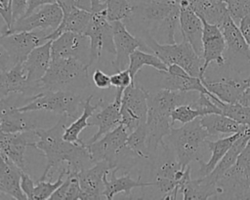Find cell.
Here are the masks:
<instances>
[{
    "instance_id": "obj_5",
    "label": "cell",
    "mask_w": 250,
    "mask_h": 200,
    "mask_svg": "<svg viewBox=\"0 0 250 200\" xmlns=\"http://www.w3.org/2000/svg\"><path fill=\"white\" fill-rule=\"evenodd\" d=\"M146 44L167 65L178 64L191 76L199 77L200 79L204 77L201 73L203 59L186 38L182 37L181 43L163 44L159 43L151 35H147Z\"/></svg>"
},
{
    "instance_id": "obj_29",
    "label": "cell",
    "mask_w": 250,
    "mask_h": 200,
    "mask_svg": "<svg viewBox=\"0 0 250 200\" xmlns=\"http://www.w3.org/2000/svg\"><path fill=\"white\" fill-rule=\"evenodd\" d=\"M240 132L229 135V137H226V138L218 139L217 140H206L205 144L208 146L209 150L211 151V157L207 162H204L203 160H200L198 162V164H199L198 174L200 177H204V176L210 174L215 169L217 164L221 161V159L225 156L227 151L230 148L232 143L238 138Z\"/></svg>"
},
{
    "instance_id": "obj_37",
    "label": "cell",
    "mask_w": 250,
    "mask_h": 200,
    "mask_svg": "<svg viewBox=\"0 0 250 200\" xmlns=\"http://www.w3.org/2000/svg\"><path fill=\"white\" fill-rule=\"evenodd\" d=\"M59 176L56 181L45 180H39L35 182V188H34V199H50L51 195L56 191V189L64 181L65 178L70 172L67 165L63 168H61L59 170Z\"/></svg>"
},
{
    "instance_id": "obj_4",
    "label": "cell",
    "mask_w": 250,
    "mask_h": 200,
    "mask_svg": "<svg viewBox=\"0 0 250 200\" xmlns=\"http://www.w3.org/2000/svg\"><path fill=\"white\" fill-rule=\"evenodd\" d=\"M50 30L14 32L0 37V71L23 62L36 47L49 41Z\"/></svg>"
},
{
    "instance_id": "obj_42",
    "label": "cell",
    "mask_w": 250,
    "mask_h": 200,
    "mask_svg": "<svg viewBox=\"0 0 250 200\" xmlns=\"http://www.w3.org/2000/svg\"><path fill=\"white\" fill-rule=\"evenodd\" d=\"M110 80L111 85L117 89H125L134 83V79L128 68L121 71H116L110 76Z\"/></svg>"
},
{
    "instance_id": "obj_38",
    "label": "cell",
    "mask_w": 250,
    "mask_h": 200,
    "mask_svg": "<svg viewBox=\"0 0 250 200\" xmlns=\"http://www.w3.org/2000/svg\"><path fill=\"white\" fill-rule=\"evenodd\" d=\"M107 20L112 22L131 19L134 15V5L129 0H104Z\"/></svg>"
},
{
    "instance_id": "obj_8",
    "label": "cell",
    "mask_w": 250,
    "mask_h": 200,
    "mask_svg": "<svg viewBox=\"0 0 250 200\" xmlns=\"http://www.w3.org/2000/svg\"><path fill=\"white\" fill-rule=\"evenodd\" d=\"M129 132L123 124L118 125L98 140L86 143L90 156L94 163L106 161L112 169L120 168L119 162L128 154H134L127 147V138Z\"/></svg>"
},
{
    "instance_id": "obj_47",
    "label": "cell",
    "mask_w": 250,
    "mask_h": 200,
    "mask_svg": "<svg viewBox=\"0 0 250 200\" xmlns=\"http://www.w3.org/2000/svg\"><path fill=\"white\" fill-rule=\"evenodd\" d=\"M238 26L242 32V35L244 36L247 44L250 46V16H247L243 18L239 23Z\"/></svg>"
},
{
    "instance_id": "obj_49",
    "label": "cell",
    "mask_w": 250,
    "mask_h": 200,
    "mask_svg": "<svg viewBox=\"0 0 250 200\" xmlns=\"http://www.w3.org/2000/svg\"><path fill=\"white\" fill-rule=\"evenodd\" d=\"M249 76H250V74H249ZM237 102H239L240 104L250 108V83H249L248 87L243 91V93L240 96Z\"/></svg>"
},
{
    "instance_id": "obj_23",
    "label": "cell",
    "mask_w": 250,
    "mask_h": 200,
    "mask_svg": "<svg viewBox=\"0 0 250 200\" xmlns=\"http://www.w3.org/2000/svg\"><path fill=\"white\" fill-rule=\"evenodd\" d=\"M179 25L182 37L186 38L191 44L195 52L202 57L203 22L191 6L181 8Z\"/></svg>"
},
{
    "instance_id": "obj_36",
    "label": "cell",
    "mask_w": 250,
    "mask_h": 200,
    "mask_svg": "<svg viewBox=\"0 0 250 200\" xmlns=\"http://www.w3.org/2000/svg\"><path fill=\"white\" fill-rule=\"evenodd\" d=\"M213 101L218 105V107L221 109L222 114L237 121L238 123L242 125H249L250 126V108L240 104L239 102H225L218 99L215 95L211 93L209 96Z\"/></svg>"
},
{
    "instance_id": "obj_32",
    "label": "cell",
    "mask_w": 250,
    "mask_h": 200,
    "mask_svg": "<svg viewBox=\"0 0 250 200\" xmlns=\"http://www.w3.org/2000/svg\"><path fill=\"white\" fill-rule=\"evenodd\" d=\"M218 184L210 181L206 176L195 180H189L180 188L184 200L190 199H208L217 197Z\"/></svg>"
},
{
    "instance_id": "obj_48",
    "label": "cell",
    "mask_w": 250,
    "mask_h": 200,
    "mask_svg": "<svg viewBox=\"0 0 250 200\" xmlns=\"http://www.w3.org/2000/svg\"><path fill=\"white\" fill-rule=\"evenodd\" d=\"M53 3H57V0H30L28 9H27V11H26L24 16L31 14L35 9H37V8L43 6V5L53 4Z\"/></svg>"
},
{
    "instance_id": "obj_14",
    "label": "cell",
    "mask_w": 250,
    "mask_h": 200,
    "mask_svg": "<svg viewBox=\"0 0 250 200\" xmlns=\"http://www.w3.org/2000/svg\"><path fill=\"white\" fill-rule=\"evenodd\" d=\"M134 16L145 21L154 22L160 27L166 20L175 16H180L181 7L174 0H137L133 3Z\"/></svg>"
},
{
    "instance_id": "obj_13",
    "label": "cell",
    "mask_w": 250,
    "mask_h": 200,
    "mask_svg": "<svg viewBox=\"0 0 250 200\" xmlns=\"http://www.w3.org/2000/svg\"><path fill=\"white\" fill-rule=\"evenodd\" d=\"M111 24L115 46V59L112 61V66L115 71H121L129 66L131 54L137 49L146 51L147 45L132 35L122 20L112 21Z\"/></svg>"
},
{
    "instance_id": "obj_19",
    "label": "cell",
    "mask_w": 250,
    "mask_h": 200,
    "mask_svg": "<svg viewBox=\"0 0 250 200\" xmlns=\"http://www.w3.org/2000/svg\"><path fill=\"white\" fill-rule=\"evenodd\" d=\"M124 89H117L115 98L112 102L104 107L101 111L92 115V121L89 122V126H97L98 132L90 138L86 143H92L102 138L109 131L116 128L121 124V101Z\"/></svg>"
},
{
    "instance_id": "obj_41",
    "label": "cell",
    "mask_w": 250,
    "mask_h": 200,
    "mask_svg": "<svg viewBox=\"0 0 250 200\" xmlns=\"http://www.w3.org/2000/svg\"><path fill=\"white\" fill-rule=\"evenodd\" d=\"M57 4L62 10L63 15L71 12L74 9H81L89 12L92 10L91 0H57Z\"/></svg>"
},
{
    "instance_id": "obj_35",
    "label": "cell",
    "mask_w": 250,
    "mask_h": 200,
    "mask_svg": "<svg viewBox=\"0 0 250 200\" xmlns=\"http://www.w3.org/2000/svg\"><path fill=\"white\" fill-rule=\"evenodd\" d=\"M127 147L138 158L149 159L150 152L147 142V128L146 124L140 125L138 128L129 133L127 138Z\"/></svg>"
},
{
    "instance_id": "obj_50",
    "label": "cell",
    "mask_w": 250,
    "mask_h": 200,
    "mask_svg": "<svg viewBox=\"0 0 250 200\" xmlns=\"http://www.w3.org/2000/svg\"><path fill=\"white\" fill-rule=\"evenodd\" d=\"M174 1H176V2H178L179 3V5H180V2L182 1V0H174Z\"/></svg>"
},
{
    "instance_id": "obj_39",
    "label": "cell",
    "mask_w": 250,
    "mask_h": 200,
    "mask_svg": "<svg viewBox=\"0 0 250 200\" xmlns=\"http://www.w3.org/2000/svg\"><path fill=\"white\" fill-rule=\"evenodd\" d=\"M202 116H204V114L199 109L194 107L191 104V102L178 106L171 113V119H172L173 125L175 122L186 124Z\"/></svg>"
},
{
    "instance_id": "obj_45",
    "label": "cell",
    "mask_w": 250,
    "mask_h": 200,
    "mask_svg": "<svg viewBox=\"0 0 250 200\" xmlns=\"http://www.w3.org/2000/svg\"><path fill=\"white\" fill-rule=\"evenodd\" d=\"M21 186L27 197V199H34V188H35V181L31 179V177L25 172L22 171L21 173Z\"/></svg>"
},
{
    "instance_id": "obj_7",
    "label": "cell",
    "mask_w": 250,
    "mask_h": 200,
    "mask_svg": "<svg viewBox=\"0 0 250 200\" xmlns=\"http://www.w3.org/2000/svg\"><path fill=\"white\" fill-rule=\"evenodd\" d=\"M81 96L67 91H43L33 96V99L21 105L16 106L21 112L51 111L60 115H67L69 118H76L79 108L83 104Z\"/></svg>"
},
{
    "instance_id": "obj_16",
    "label": "cell",
    "mask_w": 250,
    "mask_h": 200,
    "mask_svg": "<svg viewBox=\"0 0 250 200\" xmlns=\"http://www.w3.org/2000/svg\"><path fill=\"white\" fill-rule=\"evenodd\" d=\"M203 22V33H202V76L211 62H216L219 66H223L226 63V58L224 53L227 49V44L222 33L221 28L216 25L209 23L205 20L201 19Z\"/></svg>"
},
{
    "instance_id": "obj_18",
    "label": "cell",
    "mask_w": 250,
    "mask_h": 200,
    "mask_svg": "<svg viewBox=\"0 0 250 200\" xmlns=\"http://www.w3.org/2000/svg\"><path fill=\"white\" fill-rule=\"evenodd\" d=\"M52 41L53 40H49L46 43L36 47L23 61L27 81L33 87L35 95L39 93L38 82L46 74L51 63Z\"/></svg>"
},
{
    "instance_id": "obj_30",
    "label": "cell",
    "mask_w": 250,
    "mask_h": 200,
    "mask_svg": "<svg viewBox=\"0 0 250 200\" xmlns=\"http://www.w3.org/2000/svg\"><path fill=\"white\" fill-rule=\"evenodd\" d=\"M92 13L89 11L74 9L71 12L64 14L59 27L49 34V40H54L62 33L66 31L84 33L90 24Z\"/></svg>"
},
{
    "instance_id": "obj_33",
    "label": "cell",
    "mask_w": 250,
    "mask_h": 200,
    "mask_svg": "<svg viewBox=\"0 0 250 200\" xmlns=\"http://www.w3.org/2000/svg\"><path fill=\"white\" fill-rule=\"evenodd\" d=\"M92 99H93V95H90L83 103V111L81 115L78 118H76L75 121H73L68 127L65 128V131L63 133V139L65 140L71 141V142H78L80 140L79 135L86 127L89 126V122H88L89 118L92 117L93 113L104 102V100L100 99L97 103L92 104L91 102Z\"/></svg>"
},
{
    "instance_id": "obj_22",
    "label": "cell",
    "mask_w": 250,
    "mask_h": 200,
    "mask_svg": "<svg viewBox=\"0 0 250 200\" xmlns=\"http://www.w3.org/2000/svg\"><path fill=\"white\" fill-rule=\"evenodd\" d=\"M0 191L10 195L14 199L24 200L27 199L23 193L21 180V173L23 170L19 168L14 162H12L6 155L0 153Z\"/></svg>"
},
{
    "instance_id": "obj_31",
    "label": "cell",
    "mask_w": 250,
    "mask_h": 200,
    "mask_svg": "<svg viewBox=\"0 0 250 200\" xmlns=\"http://www.w3.org/2000/svg\"><path fill=\"white\" fill-rule=\"evenodd\" d=\"M200 122L210 136H218L220 134L232 135L240 132L246 126L222 113H210L204 115L200 117Z\"/></svg>"
},
{
    "instance_id": "obj_27",
    "label": "cell",
    "mask_w": 250,
    "mask_h": 200,
    "mask_svg": "<svg viewBox=\"0 0 250 200\" xmlns=\"http://www.w3.org/2000/svg\"><path fill=\"white\" fill-rule=\"evenodd\" d=\"M118 171V168H114L110 171V180H107V175L104 176V196L105 199H112L115 194L123 192L125 195L129 196L131 190L136 187L144 186H154V182H144L141 180V176L138 180H133L129 174H125L122 177H116L115 174Z\"/></svg>"
},
{
    "instance_id": "obj_11",
    "label": "cell",
    "mask_w": 250,
    "mask_h": 200,
    "mask_svg": "<svg viewBox=\"0 0 250 200\" xmlns=\"http://www.w3.org/2000/svg\"><path fill=\"white\" fill-rule=\"evenodd\" d=\"M148 112L147 92L134 83L124 89L121 101V124L130 133L146 124Z\"/></svg>"
},
{
    "instance_id": "obj_9",
    "label": "cell",
    "mask_w": 250,
    "mask_h": 200,
    "mask_svg": "<svg viewBox=\"0 0 250 200\" xmlns=\"http://www.w3.org/2000/svg\"><path fill=\"white\" fill-rule=\"evenodd\" d=\"M84 34L90 39V66L100 60L103 51L115 55L112 24L107 20L105 10L92 13L90 24Z\"/></svg>"
},
{
    "instance_id": "obj_34",
    "label": "cell",
    "mask_w": 250,
    "mask_h": 200,
    "mask_svg": "<svg viewBox=\"0 0 250 200\" xmlns=\"http://www.w3.org/2000/svg\"><path fill=\"white\" fill-rule=\"evenodd\" d=\"M145 65L151 66L158 71H167L168 69V65L163 62L155 54L147 53L142 49L135 50L130 56V62L128 66L133 79H135L138 71Z\"/></svg>"
},
{
    "instance_id": "obj_44",
    "label": "cell",
    "mask_w": 250,
    "mask_h": 200,
    "mask_svg": "<svg viewBox=\"0 0 250 200\" xmlns=\"http://www.w3.org/2000/svg\"><path fill=\"white\" fill-rule=\"evenodd\" d=\"M92 80H93V83L95 84V86L101 90H105L112 86L110 76L107 75L106 73H104V71H102L101 69H96L93 72Z\"/></svg>"
},
{
    "instance_id": "obj_43",
    "label": "cell",
    "mask_w": 250,
    "mask_h": 200,
    "mask_svg": "<svg viewBox=\"0 0 250 200\" xmlns=\"http://www.w3.org/2000/svg\"><path fill=\"white\" fill-rule=\"evenodd\" d=\"M13 0H0V14L5 25L2 27L1 33L8 30L13 24V12H12Z\"/></svg>"
},
{
    "instance_id": "obj_26",
    "label": "cell",
    "mask_w": 250,
    "mask_h": 200,
    "mask_svg": "<svg viewBox=\"0 0 250 200\" xmlns=\"http://www.w3.org/2000/svg\"><path fill=\"white\" fill-rule=\"evenodd\" d=\"M250 139V126L246 125L242 131L240 132L238 138L235 140V141L232 143L230 148L227 151L225 156L221 159V161L217 164L215 169L208 175H206L207 179L218 184L219 180L223 178L225 173L230 169L236 162L237 157L239 156L240 152L246 145Z\"/></svg>"
},
{
    "instance_id": "obj_1",
    "label": "cell",
    "mask_w": 250,
    "mask_h": 200,
    "mask_svg": "<svg viewBox=\"0 0 250 200\" xmlns=\"http://www.w3.org/2000/svg\"><path fill=\"white\" fill-rule=\"evenodd\" d=\"M68 118L67 115H61L58 122L50 129L35 130L37 140L34 148L40 150L47 160L39 180H46L51 170H60V166L63 163H66L71 173H79L95 164L85 142L81 140L78 142H71L63 139Z\"/></svg>"
},
{
    "instance_id": "obj_28",
    "label": "cell",
    "mask_w": 250,
    "mask_h": 200,
    "mask_svg": "<svg viewBox=\"0 0 250 200\" xmlns=\"http://www.w3.org/2000/svg\"><path fill=\"white\" fill-rule=\"evenodd\" d=\"M227 49L234 56H243L250 61V46L247 44L237 23L228 16L220 26Z\"/></svg>"
},
{
    "instance_id": "obj_15",
    "label": "cell",
    "mask_w": 250,
    "mask_h": 200,
    "mask_svg": "<svg viewBox=\"0 0 250 200\" xmlns=\"http://www.w3.org/2000/svg\"><path fill=\"white\" fill-rule=\"evenodd\" d=\"M37 140L35 130L18 133L0 134V153L6 155L19 168L25 171V150L28 146L34 147Z\"/></svg>"
},
{
    "instance_id": "obj_21",
    "label": "cell",
    "mask_w": 250,
    "mask_h": 200,
    "mask_svg": "<svg viewBox=\"0 0 250 200\" xmlns=\"http://www.w3.org/2000/svg\"><path fill=\"white\" fill-rule=\"evenodd\" d=\"M206 89L225 102H237L243 91L250 83V76L245 79H234L224 77L216 81H209L205 77L201 78Z\"/></svg>"
},
{
    "instance_id": "obj_24",
    "label": "cell",
    "mask_w": 250,
    "mask_h": 200,
    "mask_svg": "<svg viewBox=\"0 0 250 200\" xmlns=\"http://www.w3.org/2000/svg\"><path fill=\"white\" fill-rule=\"evenodd\" d=\"M0 93L1 98L12 94L34 93V89L27 81L23 62L18 63L8 70L0 71Z\"/></svg>"
},
{
    "instance_id": "obj_51",
    "label": "cell",
    "mask_w": 250,
    "mask_h": 200,
    "mask_svg": "<svg viewBox=\"0 0 250 200\" xmlns=\"http://www.w3.org/2000/svg\"><path fill=\"white\" fill-rule=\"evenodd\" d=\"M249 62H250V61H249Z\"/></svg>"
},
{
    "instance_id": "obj_20",
    "label": "cell",
    "mask_w": 250,
    "mask_h": 200,
    "mask_svg": "<svg viewBox=\"0 0 250 200\" xmlns=\"http://www.w3.org/2000/svg\"><path fill=\"white\" fill-rule=\"evenodd\" d=\"M159 73L164 77L163 88L174 91L204 93L209 96L211 94L199 77L189 75L178 64H170L167 71H159Z\"/></svg>"
},
{
    "instance_id": "obj_2",
    "label": "cell",
    "mask_w": 250,
    "mask_h": 200,
    "mask_svg": "<svg viewBox=\"0 0 250 200\" xmlns=\"http://www.w3.org/2000/svg\"><path fill=\"white\" fill-rule=\"evenodd\" d=\"M197 97L191 92L174 91L166 88H162L154 94L147 93L146 126L154 132L169 133L173 127L172 111L180 105L190 103Z\"/></svg>"
},
{
    "instance_id": "obj_12",
    "label": "cell",
    "mask_w": 250,
    "mask_h": 200,
    "mask_svg": "<svg viewBox=\"0 0 250 200\" xmlns=\"http://www.w3.org/2000/svg\"><path fill=\"white\" fill-rule=\"evenodd\" d=\"M52 56L72 58L90 67V39L84 33L66 31L52 41Z\"/></svg>"
},
{
    "instance_id": "obj_10",
    "label": "cell",
    "mask_w": 250,
    "mask_h": 200,
    "mask_svg": "<svg viewBox=\"0 0 250 200\" xmlns=\"http://www.w3.org/2000/svg\"><path fill=\"white\" fill-rule=\"evenodd\" d=\"M63 13L57 3L46 4L35 9L31 14L23 16L13 22L12 26L1 33V36L20 31L31 30H56L61 24Z\"/></svg>"
},
{
    "instance_id": "obj_46",
    "label": "cell",
    "mask_w": 250,
    "mask_h": 200,
    "mask_svg": "<svg viewBox=\"0 0 250 200\" xmlns=\"http://www.w3.org/2000/svg\"><path fill=\"white\" fill-rule=\"evenodd\" d=\"M30 0H13L12 1V12H13V22L20 18L23 17L28 9Z\"/></svg>"
},
{
    "instance_id": "obj_3",
    "label": "cell",
    "mask_w": 250,
    "mask_h": 200,
    "mask_svg": "<svg viewBox=\"0 0 250 200\" xmlns=\"http://www.w3.org/2000/svg\"><path fill=\"white\" fill-rule=\"evenodd\" d=\"M167 137L172 144L176 159L186 168L192 161L199 162L202 160L201 147L210 135L201 125L199 117L183 124L180 128L173 127Z\"/></svg>"
},
{
    "instance_id": "obj_40",
    "label": "cell",
    "mask_w": 250,
    "mask_h": 200,
    "mask_svg": "<svg viewBox=\"0 0 250 200\" xmlns=\"http://www.w3.org/2000/svg\"><path fill=\"white\" fill-rule=\"evenodd\" d=\"M228 12L231 19L236 22L250 16V0H224Z\"/></svg>"
},
{
    "instance_id": "obj_6",
    "label": "cell",
    "mask_w": 250,
    "mask_h": 200,
    "mask_svg": "<svg viewBox=\"0 0 250 200\" xmlns=\"http://www.w3.org/2000/svg\"><path fill=\"white\" fill-rule=\"evenodd\" d=\"M89 66L72 58L53 57L46 74L38 82L39 93L65 90L71 84L88 79Z\"/></svg>"
},
{
    "instance_id": "obj_17",
    "label": "cell",
    "mask_w": 250,
    "mask_h": 200,
    "mask_svg": "<svg viewBox=\"0 0 250 200\" xmlns=\"http://www.w3.org/2000/svg\"><path fill=\"white\" fill-rule=\"evenodd\" d=\"M111 170V166L106 161H99L78 173L80 186L83 190L82 200H99L104 198V178Z\"/></svg>"
},
{
    "instance_id": "obj_25",
    "label": "cell",
    "mask_w": 250,
    "mask_h": 200,
    "mask_svg": "<svg viewBox=\"0 0 250 200\" xmlns=\"http://www.w3.org/2000/svg\"><path fill=\"white\" fill-rule=\"evenodd\" d=\"M30 112L19 111L16 106H1L0 130L5 133H18L36 130V120Z\"/></svg>"
}]
</instances>
